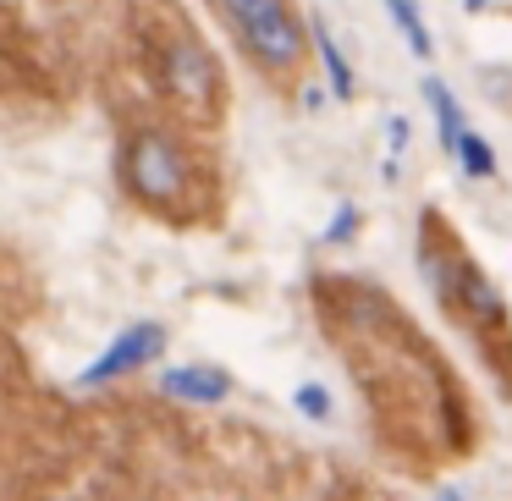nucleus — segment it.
<instances>
[{
  "mask_svg": "<svg viewBox=\"0 0 512 501\" xmlns=\"http://www.w3.org/2000/svg\"><path fill=\"white\" fill-rule=\"evenodd\" d=\"M309 298L325 342L342 353L353 386L364 391L380 452L413 474L463 463L479 441L474 402L441 347L413 325V314L375 281L342 270H320L309 281Z\"/></svg>",
  "mask_w": 512,
  "mask_h": 501,
  "instance_id": "1",
  "label": "nucleus"
},
{
  "mask_svg": "<svg viewBox=\"0 0 512 501\" xmlns=\"http://www.w3.org/2000/svg\"><path fill=\"white\" fill-rule=\"evenodd\" d=\"M116 188L138 215L177 232H204L226 215V182L204 133L155 111L116 116Z\"/></svg>",
  "mask_w": 512,
  "mask_h": 501,
  "instance_id": "2",
  "label": "nucleus"
},
{
  "mask_svg": "<svg viewBox=\"0 0 512 501\" xmlns=\"http://www.w3.org/2000/svg\"><path fill=\"white\" fill-rule=\"evenodd\" d=\"M133 50L144 67L155 100L166 105L171 122L193 133H221L226 122V72L215 61L210 39L199 34L177 0H133Z\"/></svg>",
  "mask_w": 512,
  "mask_h": 501,
  "instance_id": "3",
  "label": "nucleus"
},
{
  "mask_svg": "<svg viewBox=\"0 0 512 501\" xmlns=\"http://www.w3.org/2000/svg\"><path fill=\"white\" fill-rule=\"evenodd\" d=\"M419 270L435 309L474 342L496 391L512 402V309L496 292V281L479 270V259L468 254V243L457 237L452 215L435 210V204L419 210Z\"/></svg>",
  "mask_w": 512,
  "mask_h": 501,
  "instance_id": "4",
  "label": "nucleus"
},
{
  "mask_svg": "<svg viewBox=\"0 0 512 501\" xmlns=\"http://www.w3.org/2000/svg\"><path fill=\"white\" fill-rule=\"evenodd\" d=\"M204 6L221 17L254 78L281 100H298L303 72H309V23H303L298 0H204Z\"/></svg>",
  "mask_w": 512,
  "mask_h": 501,
  "instance_id": "5",
  "label": "nucleus"
},
{
  "mask_svg": "<svg viewBox=\"0 0 512 501\" xmlns=\"http://www.w3.org/2000/svg\"><path fill=\"white\" fill-rule=\"evenodd\" d=\"M166 347H171V331L160 320H133L127 331H116V342L105 347L89 369H78V380H72V386H78V391L116 386V380H127V375H138V369L160 364V358H166Z\"/></svg>",
  "mask_w": 512,
  "mask_h": 501,
  "instance_id": "6",
  "label": "nucleus"
},
{
  "mask_svg": "<svg viewBox=\"0 0 512 501\" xmlns=\"http://www.w3.org/2000/svg\"><path fill=\"white\" fill-rule=\"evenodd\" d=\"M160 397L188 402V408H215V402L232 397V375L221 364H177L160 375Z\"/></svg>",
  "mask_w": 512,
  "mask_h": 501,
  "instance_id": "7",
  "label": "nucleus"
},
{
  "mask_svg": "<svg viewBox=\"0 0 512 501\" xmlns=\"http://www.w3.org/2000/svg\"><path fill=\"white\" fill-rule=\"evenodd\" d=\"M309 45H314V56H320V67H325L331 100H353L358 78H353V67H347V50L336 45V34H331V23H325V17H309Z\"/></svg>",
  "mask_w": 512,
  "mask_h": 501,
  "instance_id": "8",
  "label": "nucleus"
},
{
  "mask_svg": "<svg viewBox=\"0 0 512 501\" xmlns=\"http://www.w3.org/2000/svg\"><path fill=\"white\" fill-rule=\"evenodd\" d=\"M424 100H430V116H435V144L452 155L457 149V138H463V105H457V94L446 89L441 78H424Z\"/></svg>",
  "mask_w": 512,
  "mask_h": 501,
  "instance_id": "9",
  "label": "nucleus"
},
{
  "mask_svg": "<svg viewBox=\"0 0 512 501\" xmlns=\"http://www.w3.org/2000/svg\"><path fill=\"white\" fill-rule=\"evenodd\" d=\"M386 17H391V28L402 34V45H408L419 61H430V56H435V39H430V28H424L419 0H386Z\"/></svg>",
  "mask_w": 512,
  "mask_h": 501,
  "instance_id": "10",
  "label": "nucleus"
},
{
  "mask_svg": "<svg viewBox=\"0 0 512 501\" xmlns=\"http://www.w3.org/2000/svg\"><path fill=\"white\" fill-rule=\"evenodd\" d=\"M452 160L463 166V177H468V182H490V177L501 171V160H496V149L485 144V133H468V127H463V138H457Z\"/></svg>",
  "mask_w": 512,
  "mask_h": 501,
  "instance_id": "11",
  "label": "nucleus"
},
{
  "mask_svg": "<svg viewBox=\"0 0 512 501\" xmlns=\"http://www.w3.org/2000/svg\"><path fill=\"white\" fill-rule=\"evenodd\" d=\"M34 501H116V485H105V479H72V485L39 490Z\"/></svg>",
  "mask_w": 512,
  "mask_h": 501,
  "instance_id": "12",
  "label": "nucleus"
},
{
  "mask_svg": "<svg viewBox=\"0 0 512 501\" xmlns=\"http://www.w3.org/2000/svg\"><path fill=\"white\" fill-rule=\"evenodd\" d=\"M292 402H298V413L303 419H314V424H325L336 413V402H331V391L320 386V380H303L298 391H292Z\"/></svg>",
  "mask_w": 512,
  "mask_h": 501,
  "instance_id": "13",
  "label": "nucleus"
},
{
  "mask_svg": "<svg viewBox=\"0 0 512 501\" xmlns=\"http://www.w3.org/2000/svg\"><path fill=\"white\" fill-rule=\"evenodd\" d=\"M358 226H364V210H358V204H342V210L331 215V226H325L320 243H325V248H347V243L358 237Z\"/></svg>",
  "mask_w": 512,
  "mask_h": 501,
  "instance_id": "14",
  "label": "nucleus"
},
{
  "mask_svg": "<svg viewBox=\"0 0 512 501\" xmlns=\"http://www.w3.org/2000/svg\"><path fill=\"white\" fill-rule=\"evenodd\" d=\"M408 138H413L408 116H391V122H386V149H391V155H402V149H408Z\"/></svg>",
  "mask_w": 512,
  "mask_h": 501,
  "instance_id": "15",
  "label": "nucleus"
},
{
  "mask_svg": "<svg viewBox=\"0 0 512 501\" xmlns=\"http://www.w3.org/2000/svg\"><path fill=\"white\" fill-rule=\"evenodd\" d=\"M435 501H463V490H457V485H435Z\"/></svg>",
  "mask_w": 512,
  "mask_h": 501,
  "instance_id": "16",
  "label": "nucleus"
}]
</instances>
